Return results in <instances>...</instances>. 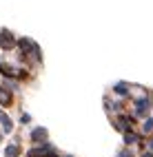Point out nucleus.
I'll list each match as a JSON object with an SVG mask.
<instances>
[{"label": "nucleus", "mask_w": 153, "mask_h": 157, "mask_svg": "<svg viewBox=\"0 0 153 157\" xmlns=\"http://www.w3.org/2000/svg\"><path fill=\"white\" fill-rule=\"evenodd\" d=\"M149 111V100H138L135 102V113L138 115H144Z\"/></svg>", "instance_id": "4"}, {"label": "nucleus", "mask_w": 153, "mask_h": 157, "mask_svg": "<svg viewBox=\"0 0 153 157\" xmlns=\"http://www.w3.org/2000/svg\"><path fill=\"white\" fill-rule=\"evenodd\" d=\"M49 157H53V155H49Z\"/></svg>", "instance_id": "12"}, {"label": "nucleus", "mask_w": 153, "mask_h": 157, "mask_svg": "<svg viewBox=\"0 0 153 157\" xmlns=\"http://www.w3.org/2000/svg\"><path fill=\"white\" fill-rule=\"evenodd\" d=\"M153 131V120H147V124H144V133H151Z\"/></svg>", "instance_id": "11"}, {"label": "nucleus", "mask_w": 153, "mask_h": 157, "mask_svg": "<svg viewBox=\"0 0 153 157\" xmlns=\"http://www.w3.org/2000/svg\"><path fill=\"white\" fill-rule=\"evenodd\" d=\"M49 155H53V151L49 148V144H45L42 148H31L29 151V157H49Z\"/></svg>", "instance_id": "2"}, {"label": "nucleus", "mask_w": 153, "mask_h": 157, "mask_svg": "<svg viewBox=\"0 0 153 157\" xmlns=\"http://www.w3.org/2000/svg\"><path fill=\"white\" fill-rule=\"evenodd\" d=\"M0 47H2V49H7V51L16 47V38H14L11 33H9L7 29H2V31H0Z\"/></svg>", "instance_id": "1"}, {"label": "nucleus", "mask_w": 153, "mask_h": 157, "mask_svg": "<svg viewBox=\"0 0 153 157\" xmlns=\"http://www.w3.org/2000/svg\"><path fill=\"white\" fill-rule=\"evenodd\" d=\"M5 155H7V157H16V155H18V146H9V148L5 151Z\"/></svg>", "instance_id": "9"}, {"label": "nucleus", "mask_w": 153, "mask_h": 157, "mask_svg": "<svg viewBox=\"0 0 153 157\" xmlns=\"http://www.w3.org/2000/svg\"><path fill=\"white\" fill-rule=\"evenodd\" d=\"M0 124H2V131H5V133H9V131H11V120H9L2 111H0Z\"/></svg>", "instance_id": "6"}, {"label": "nucleus", "mask_w": 153, "mask_h": 157, "mask_svg": "<svg viewBox=\"0 0 153 157\" xmlns=\"http://www.w3.org/2000/svg\"><path fill=\"white\" fill-rule=\"evenodd\" d=\"M116 93H118V95H127V86L124 84H118L116 86Z\"/></svg>", "instance_id": "10"}, {"label": "nucleus", "mask_w": 153, "mask_h": 157, "mask_svg": "<svg viewBox=\"0 0 153 157\" xmlns=\"http://www.w3.org/2000/svg\"><path fill=\"white\" fill-rule=\"evenodd\" d=\"M42 140H47V131H45V128L31 131V142H42Z\"/></svg>", "instance_id": "5"}, {"label": "nucleus", "mask_w": 153, "mask_h": 157, "mask_svg": "<svg viewBox=\"0 0 153 157\" xmlns=\"http://www.w3.org/2000/svg\"><path fill=\"white\" fill-rule=\"evenodd\" d=\"M11 102H14L11 91H9L7 86H0V104H2V106H9Z\"/></svg>", "instance_id": "3"}, {"label": "nucleus", "mask_w": 153, "mask_h": 157, "mask_svg": "<svg viewBox=\"0 0 153 157\" xmlns=\"http://www.w3.org/2000/svg\"><path fill=\"white\" fill-rule=\"evenodd\" d=\"M0 73L7 75V78H11V75H16L18 71H14V67H9V64H0Z\"/></svg>", "instance_id": "8"}, {"label": "nucleus", "mask_w": 153, "mask_h": 157, "mask_svg": "<svg viewBox=\"0 0 153 157\" xmlns=\"http://www.w3.org/2000/svg\"><path fill=\"white\" fill-rule=\"evenodd\" d=\"M124 142L127 144H135V142H140V135L138 133H131V131H124Z\"/></svg>", "instance_id": "7"}]
</instances>
